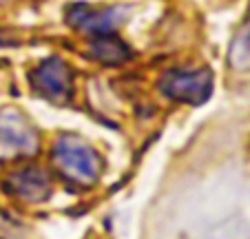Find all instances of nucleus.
I'll return each instance as SVG.
<instances>
[{"label":"nucleus","mask_w":250,"mask_h":239,"mask_svg":"<svg viewBox=\"0 0 250 239\" xmlns=\"http://www.w3.org/2000/svg\"><path fill=\"white\" fill-rule=\"evenodd\" d=\"M9 186L14 188L16 195L31 199V202H40L49 195V179L42 171L36 169H24L20 173H16L9 179Z\"/></svg>","instance_id":"39448f33"},{"label":"nucleus","mask_w":250,"mask_h":239,"mask_svg":"<svg viewBox=\"0 0 250 239\" xmlns=\"http://www.w3.org/2000/svg\"><path fill=\"white\" fill-rule=\"evenodd\" d=\"M33 87L53 102H66L73 91V71L58 58L44 60L33 71Z\"/></svg>","instance_id":"7ed1b4c3"},{"label":"nucleus","mask_w":250,"mask_h":239,"mask_svg":"<svg viewBox=\"0 0 250 239\" xmlns=\"http://www.w3.org/2000/svg\"><path fill=\"white\" fill-rule=\"evenodd\" d=\"M93 51L100 60L111 62V65H118V62H122L124 58L128 56V49L124 47L120 40H115V38H111V36L100 38L98 43L93 44Z\"/></svg>","instance_id":"423d86ee"},{"label":"nucleus","mask_w":250,"mask_h":239,"mask_svg":"<svg viewBox=\"0 0 250 239\" xmlns=\"http://www.w3.org/2000/svg\"><path fill=\"white\" fill-rule=\"evenodd\" d=\"M212 78L206 69H182L170 71L162 80V91L168 98L180 100V102L199 104L210 95Z\"/></svg>","instance_id":"f03ea898"},{"label":"nucleus","mask_w":250,"mask_h":239,"mask_svg":"<svg viewBox=\"0 0 250 239\" xmlns=\"http://www.w3.org/2000/svg\"><path fill=\"white\" fill-rule=\"evenodd\" d=\"M232 62L237 66H246L250 62V27H246L244 31L239 33V38L235 40V49H232Z\"/></svg>","instance_id":"0eeeda50"},{"label":"nucleus","mask_w":250,"mask_h":239,"mask_svg":"<svg viewBox=\"0 0 250 239\" xmlns=\"http://www.w3.org/2000/svg\"><path fill=\"white\" fill-rule=\"evenodd\" d=\"M0 140L9 149H16L20 153H33L36 151V133L27 124V120L14 111L0 115Z\"/></svg>","instance_id":"20e7f679"},{"label":"nucleus","mask_w":250,"mask_h":239,"mask_svg":"<svg viewBox=\"0 0 250 239\" xmlns=\"http://www.w3.org/2000/svg\"><path fill=\"white\" fill-rule=\"evenodd\" d=\"M53 162L62 177L78 186H91L102 171L100 155L89 144L71 135L58 140L56 149H53Z\"/></svg>","instance_id":"f257e3e1"}]
</instances>
